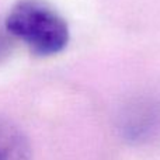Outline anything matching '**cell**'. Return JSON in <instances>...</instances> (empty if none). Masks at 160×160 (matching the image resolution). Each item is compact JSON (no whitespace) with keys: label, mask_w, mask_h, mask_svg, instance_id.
I'll return each mask as SVG.
<instances>
[{"label":"cell","mask_w":160,"mask_h":160,"mask_svg":"<svg viewBox=\"0 0 160 160\" xmlns=\"http://www.w3.org/2000/svg\"><path fill=\"white\" fill-rule=\"evenodd\" d=\"M4 30L38 58L61 53L70 38L66 20L45 0H17L6 16Z\"/></svg>","instance_id":"obj_1"},{"label":"cell","mask_w":160,"mask_h":160,"mask_svg":"<svg viewBox=\"0 0 160 160\" xmlns=\"http://www.w3.org/2000/svg\"><path fill=\"white\" fill-rule=\"evenodd\" d=\"M8 37L10 35L6 32V30L0 28V62L10 53V39H8Z\"/></svg>","instance_id":"obj_3"},{"label":"cell","mask_w":160,"mask_h":160,"mask_svg":"<svg viewBox=\"0 0 160 160\" xmlns=\"http://www.w3.org/2000/svg\"><path fill=\"white\" fill-rule=\"evenodd\" d=\"M0 160H32L28 138L18 125L0 115Z\"/></svg>","instance_id":"obj_2"}]
</instances>
